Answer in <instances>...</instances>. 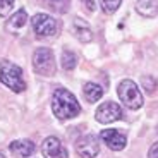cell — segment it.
Returning a JSON list of instances; mask_svg holds the SVG:
<instances>
[{"instance_id": "obj_1", "label": "cell", "mask_w": 158, "mask_h": 158, "mask_svg": "<svg viewBox=\"0 0 158 158\" xmlns=\"http://www.w3.org/2000/svg\"><path fill=\"white\" fill-rule=\"evenodd\" d=\"M52 110L53 115L60 120H65V118H72L81 112L76 96L72 95L71 91L59 88V89L53 91V98H52Z\"/></svg>"}, {"instance_id": "obj_2", "label": "cell", "mask_w": 158, "mask_h": 158, "mask_svg": "<svg viewBox=\"0 0 158 158\" xmlns=\"http://www.w3.org/2000/svg\"><path fill=\"white\" fill-rule=\"evenodd\" d=\"M0 81L12 91L21 93L26 89V83L23 79V71L19 65L9 62V60H2L0 62Z\"/></svg>"}, {"instance_id": "obj_3", "label": "cell", "mask_w": 158, "mask_h": 158, "mask_svg": "<svg viewBox=\"0 0 158 158\" xmlns=\"http://www.w3.org/2000/svg\"><path fill=\"white\" fill-rule=\"evenodd\" d=\"M117 93H118V98L122 100V103L131 110H138V108L143 107V95L138 89L134 81L124 79L122 83L118 84Z\"/></svg>"}, {"instance_id": "obj_4", "label": "cell", "mask_w": 158, "mask_h": 158, "mask_svg": "<svg viewBox=\"0 0 158 158\" xmlns=\"http://www.w3.org/2000/svg\"><path fill=\"white\" fill-rule=\"evenodd\" d=\"M33 67L38 74L41 76H53L55 72V59H53V52L50 48H38L33 53Z\"/></svg>"}, {"instance_id": "obj_5", "label": "cell", "mask_w": 158, "mask_h": 158, "mask_svg": "<svg viewBox=\"0 0 158 158\" xmlns=\"http://www.w3.org/2000/svg\"><path fill=\"white\" fill-rule=\"evenodd\" d=\"M33 29L38 36L41 38H48V36H55L59 33V23L48 14H36L31 19Z\"/></svg>"}, {"instance_id": "obj_6", "label": "cell", "mask_w": 158, "mask_h": 158, "mask_svg": "<svg viewBox=\"0 0 158 158\" xmlns=\"http://www.w3.org/2000/svg\"><path fill=\"white\" fill-rule=\"evenodd\" d=\"M95 117H96V120H98L100 124L115 122V120H118V118L122 117V108L114 102L102 103V105L98 107V110H96Z\"/></svg>"}, {"instance_id": "obj_7", "label": "cell", "mask_w": 158, "mask_h": 158, "mask_svg": "<svg viewBox=\"0 0 158 158\" xmlns=\"http://www.w3.org/2000/svg\"><path fill=\"white\" fill-rule=\"evenodd\" d=\"M76 151L81 158H95L100 151V144H98V139L95 136H84L77 141L76 144Z\"/></svg>"}, {"instance_id": "obj_8", "label": "cell", "mask_w": 158, "mask_h": 158, "mask_svg": "<svg viewBox=\"0 0 158 158\" xmlns=\"http://www.w3.org/2000/svg\"><path fill=\"white\" fill-rule=\"evenodd\" d=\"M41 151H43L45 158H67V150L60 143L59 138H47L41 144Z\"/></svg>"}, {"instance_id": "obj_9", "label": "cell", "mask_w": 158, "mask_h": 158, "mask_svg": "<svg viewBox=\"0 0 158 158\" xmlns=\"http://www.w3.org/2000/svg\"><path fill=\"white\" fill-rule=\"evenodd\" d=\"M102 139L105 141V144H107L110 150L114 151H120L126 148V136L122 134V132H118L117 129H107V131H102Z\"/></svg>"}, {"instance_id": "obj_10", "label": "cell", "mask_w": 158, "mask_h": 158, "mask_svg": "<svg viewBox=\"0 0 158 158\" xmlns=\"http://www.w3.org/2000/svg\"><path fill=\"white\" fill-rule=\"evenodd\" d=\"M10 151H12V155H16L19 158H26L35 153L36 146H35V143L29 141V139H17V141L10 143Z\"/></svg>"}, {"instance_id": "obj_11", "label": "cell", "mask_w": 158, "mask_h": 158, "mask_svg": "<svg viewBox=\"0 0 158 158\" xmlns=\"http://www.w3.org/2000/svg\"><path fill=\"white\" fill-rule=\"evenodd\" d=\"M26 23H28V12L24 10V9H21V10H17L16 14L7 21L5 28H7V31L21 33L24 28H26Z\"/></svg>"}, {"instance_id": "obj_12", "label": "cell", "mask_w": 158, "mask_h": 158, "mask_svg": "<svg viewBox=\"0 0 158 158\" xmlns=\"http://www.w3.org/2000/svg\"><path fill=\"white\" fill-rule=\"evenodd\" d=\"M74 35L77 36L83 43H88V41L93 40V31H91V28L86 24V21L79 19V17L74 19Z\"/></svg>"}, {"instance_id": "obj_13", "label": "cell", "mask_w": 158, "mask_h": 158, "mask_svg": "<svg viewBox=\"0 0 158 158\" xmlns=\"http://www.w3.org/2000/svg\"><path fill=\"white\" fill-rule=\"evenodd\" d=\"M136 10L144 17H155L158 14V0H138Z\"/></svg>"}, {"instance_id": "obj_14", "label": "cell", "mask_w": 158, "mask_h": 158, "mask_svg": "<svg viewBox=\"0 0 158 158\" xmlns=\"http://www.w3.org/2000/svg\"><path fill=\"white\" fill-rule=\"evenodd\" d=\"M83 93H84V96H86L88 102L95 103L103 96V88L100 86V84H95V83H86L84 84Z\"/></svg>"}, {"instance_id": "obj_15", "label": "cell", "mask_w": 158, "mask_h": 158, "mask_svg": "<svg viewBox=\"0 0 158 158\" xmlns=\"http://www.w3.org/2000/svg\"><path fill=\"white\" fill-rule=\"evenodd\" d=\"M60 62H62V67L65 71H72L76 67V64H77V57L71 50H65V52H62V60Z\"/></svg>"}, {"instance_id": "obj_16", "label": "cell", "mask_w": 158, "mask_h": 158, "mask_svg": "<svg viewBox=\"0 0 158 158\" xmlns=\"http://www.w3.org/2000/svg\"><path fill=\"white\" fill-rule=\"evenodd\" d=\"M69 2L71 0H47V4L59 14H64V12L69 10Z\"/></svg>"}, {"instance_id": "obj_17", "label": "cell", "mask_w": 158, "mask_h": 158, "mask_svg": "<svg viewBox=\"0 0 158 158\" xmlns=\"http://www.w3.org/2000/svg\"><path fill=\"white\" fill-rule=\"evenodd\" d=\"M100 4H102V9L107 12V14H114V12L120 7L122 0H100Z\"/></svg>"}, {"instance_id": "obj_18", "label": "cell", "mask_w": 158, "mask_h": 158, "mask_svg": "<svg viewBox=\"0 0 158 158\" xmlns=\"http://www.w3.org/2000/svg\"><path fill=\"white\" fill-rule=\"evenodd\" d=\"M143 86H144V89L148 91V93H153L155 89H156V81H155L153 76H144V77L141 79Z\"/></svg>"}, {"instance_id": "obj_19", "label": "cell", "mask_w": 158, "mask_h": 158, "mask_svg": "<svg viewBox=\"0 0 158 158\" xmlns=\"http://www.w3.org/2000/svg\"><path fill=\"white\" fill-rule=\"evenodd\" d=\"M12 5H14V0H0V16H7Z\"/></svg>"}, {"instance_id": "obj_20", "label": "cell", "mask_w": 158, "mask_h": 158, "mask_svg": "<svg viewBox=\"0 0 158 158\" xmlns=\"http://www.w3.org/2000/svg\"><path fill=\"white\" fill-rule=\"evenodd\" d=\"M148 158H158V143H155L153 146L150 148V153H148Z\"/></svg>"}, {"instance_id": "obj_21", "label": "cell", "mask_w": 158, "mask_h": 158, "mask_svg": "<svg viewBox=\"0 0 158 158\" xmlns=\"http://www.w3.org/2000/svg\"><path fill=\"white\" fill-rule=\"evenodd\" d=\"M83 4H84V7H86L89 12H93V10L96 9V5H95V0H83Z\"/></svg>"}]
</instances>
